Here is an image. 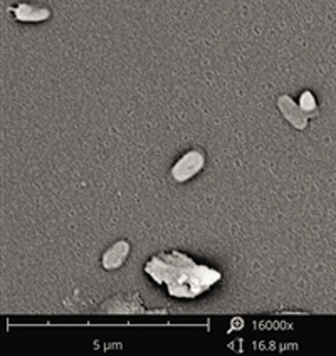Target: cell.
<instances>
[{
	"instance_id": "1",
	"label": "cell",
	"mask_w": 336,
	"mask_h": 356,
	"mask_svg": "<svg viewBox=\"0 0 336 356\" xmlns=\"http://www.w3.org/2000/svg\"><path fill=\"white\" fill-rule=\"evenodd\" d=\"M157 284L167 286L173 298H197L221 281L222 274L207 266L195 264L189 256L173 250L170 254H157L145 266Z\"/></svg>"
},
{
	"instance_id": "2",
	"label": "cell",
	"mask_w": 336,
	"mask_h": 356,
	"mask_svg": "<svg viewBox=\"0 0 336 356\" xmlns=\"http://www.w3.org/2000/svg\"><path fill=\"white\" fill-rule=\"evenodd\" d=\"M205 167V153L202 149H190L182 155L172 167V177L178 184L189 181Z\"/></svg>"
},
{
	"instance_id": "3",
	"label": "cell",
	"mask_w": 336,
	"mask_h": 356,
	"mask_svg": "<svg viewBox=\"0 0 336 356\" xmlns=\"http://www.w3.org/2000/svg\"><path fill=\"white\" fill-rule=\"evenodd\" d=\"M278 108H279V111H281L282 118H285L287 123L291 124V127L299 129V131L306 129L307 124H310V116L303 111L301 106H299V103H296V101L291 98V96H287V95L279 96Z\"/></svg>"
},
{
	"instance_id": "4",
	"label": "cell",
	"mask_w": 336,
	"mask_h": 356,
	"mask_svg": "<svg viewBox=\"0 0 336 356\" xmlns=\"http://www.w3.org/2000/svg\"><path fill=\"white\" fill-rule=\"evenodd\" d=\"M10 15L19 22H44L52 15L49 7L34 6V3L20 2L9 7Z\"/></svg>"
},
{
	"instance_id": "5",
	"label": "cell",
	"mask_w": 336,
	"mask_h": 356,
	"mask_svg": "<svg viewBox=\"0 0 336 356\" xmlns=\"http://www.w3.org/2000/svg\"><path fill=\"white\" fill-rule=\"evenodd\" d=\"M129 254V244L127 241H118L113 248H109L106 252L103 254V267L106 270H113V269H118L120 266H123V262L127 261Z\"/></svg>"
},
{
	"instance_id": "6",
	"label": "cell",
	"mask_w": 336,
	"mask_h": 356,
	"mask_svg": "<svg viewBox=\"0 0 336 356\" xmlns=\"http://www.w3.org/2000/svg\"><path fill=\"white\" fill-rule=\"evenodd\" d=\"M298 103H299V106H301L303 111L310 116V120L313 118V116H318V101H317V98H314V95L310 91V89H306V91L301 92Z\"/></svg>"
}]
</instances>
